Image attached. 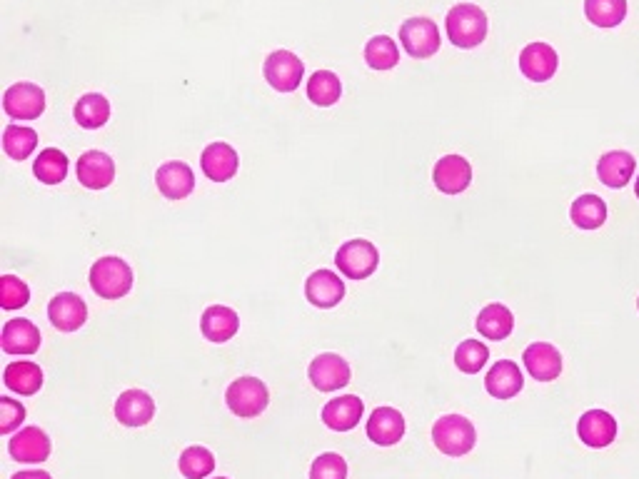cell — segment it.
I'll return each instance as SVG.
<instances>
[{
  "mask_svg": "<svg viewBox=\"0 0 639 479\" xmlns=\"http://www.w3.org/2000/svg\"><path fill=\"white\" fill-rule=\"evenodd\" d=\"M557 68H560V58L557 50L547 43H530L522 48L520 53V70L527 80L532 83H545V80L555 78Z\"/></svg>",
  "mask_w": 639,
  "mask_h": 479,
  "instance_id": "obj_11",
  "label": "cell"
},
{
  "mask_svg": "<svg viewBox=\"0 0 639 479\" xmlns=\"http://www.w3.org/2000/svg\"><path fill=\"white\" fill-rule=\"evenodd\" d=\"M477 330H480L482 337H487V340H507V337L512 335V330H515V317H512V312L507 310L505 305H500V302H492V305L482 307L480 315H477Z\"/></svg>",
  "mask_w": 639,
  "mask_h": 479,
  "instance_id": "obj_27",
  "label": "cell"
},
{
  "mask_svg": "<svg viewBox=\"0 0 639 479\" xmlns=\"http://www.w3.org/2000/svg\"><path fill=\"white\" fill-rule=\"evenodd\" d=\"M522 360H525L527 372L537 382H552L562 372V355L550 342H532L525 350V355H522Z\"/></svg>",
  "mask_w": 639,
  "mask_h": 479,
  "instance_id": "obj_18",
  "label": "cell"
},
{
  "mask_svg": "<svg viewBox=\"0 0 639 479\" xmlns=\"http://www.w3.org/2000/svg\"><path fill=\"white\" fill-rule=\"evenodd\" d=\"M402 435H405V417L395 407H377L370 420H367V437L375 445H397L402 440Z\"/></svg>",
  "mask_w": 639,
  "mask_h": 479,
  "instance_id": "obj_22",
  "label": "cell"
},
{
  "mask_svg": "<svg viewBox=\"0 0 639 479\" xmlns=\"http://www.w3.org/2000/svg\"><path fill=\"white\" fill-rule=\"evenodd\" d=\"M577 435L587 447H610L617 440V420L605 410H590L577 422Z\"/></svg>",
  "mask_w": 639,
  "mask_h": 479,
  "instance_id": "obj_17",
  "label": "cell"
},
{
  "mask_svg": "<svg viewBox=\"0 0 639 479\" xmlns=\"http://www.w3.org/2000/svg\"><path fill=\"white\" fill-rule=\"evenodd\" d=\"M432 442L447 457H465L477 442L475 425L462 415H445L432 427Z\"/></svg>",
  "mask_w": 639,
  "mask_h": 479,
  "instance_id": "obj_3",
  "label": "cell"
},
{
  "mask_svg": "<svg viewBox=\"0 0 639 479\" xmlns=\"http://www.w3.org/2000/svg\"><path fill=\"white\" fill-rule=\"evenodd\" d=\"M200 330H203L205 340L210 342H228L238 335L240 330V317L233 307L225 305H210L203 312V320H200Z\"/></svg>",
  "mask_w": 639,
  "mask_h": 479,
  "instance_id": "obj_24",
  "label": "cell"
},
{
  "mask_svg": "<svg viewBox=\"0 0 639 479\" xmlns=\"http://www.w3.org/2000/svg\"><path fill=\"white\" fill-rule=\"evenodd\" d=\"M30 290L23 280H18L15 275H3L0 277V307L3 310H20V307L28 305Z\"/></svg>",
  "mask_w": 639,
  "mask_h": 479,
  "instance_id": "obj_38",
  "label": "cell"
},
{
  "mask_svg": "<svg viewBox=\"0 0 639 479\" xmlns=\"http://www.w3.org/2000/svg\"><path fill=\"white\" fill-rule=\"evenodd\" d=\"M48 317L53 322L55 330L60 332H75L85 325L88 320V305L83 302V297H78L75 292H60L50 300L48 305Z\"/></svg>",
  "mask_w": 639,
  "mask_h": 479,
  "instance_id": "obj_12",
  "label": "cell"
},
{
  "mask_svg": "<svg viewBox=\"0 0 639 479\" xmlns=\"http://www.w3.org/2000/svg\"><path fill=\"white\" fill-rule=\"evenodd\" d=\"M3 382L10 392L30 397L43 387V370L35 362H10L3 372Z\"/></svg>",
  "mask_w": 639,
  "mask_h": 479,
  "instance_id": "obj_28",
  "label": "cell"
},
{
  "mask_svg": "<svg viewBox=\"0 0 639 479\" xmlns=\"http://www.w3.org/2000/svg\"><path fill=\"white\" fill-rule=\"evenodd\" d=\"M265 80L273 85L278 93H293V90L300 88V80L305 75V65L303 60L298 58L290 50H275V53L268 55L265 60Z\"/></svg>",
  "mask_w": 639,
  "mask_h": 479,
  "instance_id": "obj_7",
  "label": "cell"
},
{
  "mask_svg": "<svg viewBox=\"0 0 639 479\" xmlns=\"http://www.w3.org/2000/svg\"><path fill=\"white\" fill-rule=\"evenodd\" d=\"M310 479H347V462L337 452H325L310 467Z\"/></svg>",
  "mask_w": 639,
  "mask_h": 479,
  "instance_id": "obj_39",
  "label": "cell"
},
{
  "mask_svg": "<svg viewBox=\"0 0 639 479\" xmlns=\"http://www.w3.org/2000/svg\"><path fill=\"white\" fill-rule=\"evenodd\" d=\"M637 307H639V297H637Z\"/></svg>",
  "mask_w": 639,
  "mask_h": 479,
  "instance_id": "obj_43",
  "label": "cell"
},
{
  "mask_svg": "<svg viewBox=\"0 0 639 479\" xmlns=\"http://www.w3.org/2000/svg\"><path fill=\"white\" fill-rule=\"evenodd\" d=\"M572 223L580 230H600L607 223V205L600 195H580L570 210Z\"/></svg>",
  "mask_w": 639,
  "mask_h": 479,
  "instance_id": "obj_29",
  "label": "cell"
},
{
  "mask_svg": "<svg viewBox=\"0 0 639 479\" xmlns=\"http://www.w3.org/2000/svg\"><path fill=\"white\" fill-rule=\"evenodd\" d=\"M487 360H490V350L480 340H465L455 350V365L465 375H477L487 365Z\"/></svg>",
  "mask_w": 639,
  "mask_h": 479,
  "instance_id": "obj_37",
  "label": "cell"
},
{
  "mask_svg": "<svg viewBox=\"0 0 639 479\" xmlns=\"http://www.w3.org/2000/svg\"><path fill=\"white\" fill-rule=\"evenodd\" d=\"M155 185L168 200H185L195 188V173L188 163L170 160L155 173Z\"/></svg>",
  "mask_w": 639,
  "mask_h": 479,
  "instance_id": "obj_15",
  "label": "cell"
},
{
  "mask_svg": "<svg viewBox=\"0 0 639 479\" xmlns=\"http://www.w3.org/2000/svg\"><path fill=\"white\" fill-rule=\"evenodd\" d=\"M585 15L597 28H617L627 18V0H585Z\"/></svg>",
  "mask_w": 639,
  "mask_h": 479,
  "instance_id": "obj_31",
  "label": "cell"
},
{
  "mask_svg": "<svg viewBox=\"0 0 639 479\" xmlns=\"http://www.w3.org/2000/svg\"><path fill=\"white\" fill-rule=\"evenodd\" d=\"M3 110L13 120H35L45 110V93L33 83H15L5 90Z\"/></svg>",
  "mask_w": 639,
  "mask_h": 479,
  "instance_id": "obj_8",
  "label": "cell"
},
{
  "mask_svg": "<svg viewBox=\"0 0 639 479\" xmlns=\"http://www.w3.org/2000/svg\"><path fill=\"white\" fill-rule=\"evenodd\" d=\"M635 193H637V198H639V178H637V185H635Z\"/></svg>",
  "mask_w": 639,
  "mask_h": 479,
  "instance_id": "obj_42",
  "label": "cell"
},
{
  "mask_svg": "<svg viewBox=\"0 0 639 479\" xmlns=\"http://www.w3.org/2000/svg\"><path fill=\"white\" fill-rule=\"evenodd\" d=\"M365 60L372 70H390L400 63V50H397V43L392 38L375 35L365 45Z\"/></svg>",
  "mask_w": 639,
  "mask_h": 479,
  "instance_id": "obj_35",
  "label": "cell"
},
{
  "mask_svg": "<svg viewBox=\"0 0 639 479\" xmlns=\"http://www.w3.org/2000/svg\"><path fill=\"white\" fill-rule=\"evenodd\" d=\"M25 420V407L18 400L0 397V435H13Z\"/></svg>",
  "mask_w": 639,
  "mask_h": 479,
  "instance_id": "obj_40",
  "label": "cell"
},
{
  "mask_svg": "<svg viewBox=\"0 0 639 479\" xmlns=\"http://www.w3.org/2000/svg\"><path fill=\"white\" fill-rule=\"evenodd\" d=\"M75 123L85 130H98L103 128L110 120V103L105 95L100 93H88L75 103Z\"/></svg>",
  "mask_w": 639,
  "mask_h": 479,
  "instance_id": "obj_30",
  "label": "cell"
},
{
  "mask_svg": "<svg viewBox=\"0 0 639 479\" xmlns=\"http://www.w3.org/2000/svg\"><path fill=\"white\" fill-rule=\"evenodd\" d=\"M447 38L457 48H477L487 38L485 10L472 3H460L445 18Z\"/></svg>",
  "mask_w": 639,
  "mask_h": 479,
  "instance_id": "obj_2",
  "label": "cell"
},
{
  "mask_svg": "<svg viewBox=\"0 0 639 479\" xmlns=\"http://www.w3.org/2000/svg\"><path fill=\"white\" fill-rule=\"evenodd\" d=\"M90 287L103 300H120L133 287V270L123 257H100L90 267Z\"/></svg>",
  "mask_w": 639,
  "mask_h": 479,
  "instance_id": "obj_1",
  "label": "cell"
},
{
  "mask_svg": "<svg viewBox=\"0 0 639 479\" xmlns=\"http://www.w3.org/2000/svg\"><path fill=\"white\" fill-rule=\"evenodd\" d=\"M340 93V78H337L335 73H330V70H318V73L308 80V98L313 100L315 105H320V108L335 105L337 100H340Z\"/></svg>",
  "mask_w": 639,
  "mask_h": 479,
  "instance_id": "obj_34",
  "label": "cell"
},
{
  "mask_svg": "<svg viewBox=\"0 0 639 479\" xmlns=\"http://www.w3.org/2000/svg\"><path fill=\"white\" fill-rule=\"evenodd\" d=\"M38 148V133L23 125H8L3 130V150L13 160H28L30 153Z\"/></svg>",
  "mask_w": 639,
  "mask_h": 479,
  "instance_id": "obj_33",
  "label": "cell"
},
{
  "mask_svg": "<svg viewBox=\"0 0 639 479\" xmlns=\"http://www.w3.org/2000/svg\"><path fill=\"white\" fill-rule=\"evenodd\" d=\"M8 452L15 462L38 465L50 457V437L40 427H23L8 442Z\"/></svg>",
  "mask_w": 639,
  "mask_h": 479,
  "instance_id": "obj_13",
  "label": "cell"
},
{
  "mask_svg": "<svg viewBox=\"0 0 639 479\" xmlns=\"http://www.w3.org/2000/svg\"><path fill=\"white\" fill-rule=\"evenodd\" d=\"M350 365L335 352H325L310 362V382L320 392H335L350 385Z\"/></svg>",
  "mask_w": 639,
  "mask_h": 479,
  "instance_id": "obj_9",
  "label": "cell"
},
{
  "mask_svg": "<svg viewBox=\"0 0 639 479\" xmlns=\"http://www.w3.org/2000/svg\"><path fill=\"white\" fill-rule=\"evenodd\" d=\"M400 43L412 58H432L440 50V30L430 18H407L400 25Z\"/></svg>",
  "mask_w": 639,
  "mask_h": 479,
  "instance_id": "obj_6",
  "label": "cell"
},
{
  "mask_svg": "<svg viewBox=\"0 0 639 479\" xmlns=\"http://www.w3.org/2000/svg\"><path fill=\"white\" fill-rule=\"evenodd\" d=\"M335 265L350 280H367L380 265V252L370 240H347L337 250Z\"/></svg>",
  "mask_w": 639,
  "mask_h": 479,
  "instance_id": "obj_5",
  "label": "cell"
},
{
  "mask_svg": "<svg viewBox=\"0 0 639 479\" xmlns=\"http://www.w3.org/2000/svg\"><path fill=\"white\" fill-rule=\"evenodd\" d=\"M200 168L213 183H228L238 175L240 158L233 145L228 143H210L200 155Z\"/></svg>",
  "mask_w": 639,
  "mask_h": 479,
  "instance_id": "obj_14",
  "label": "cell"
},
{
  "mask_svg": "<svg viewBox=\"0 0 639 479\" xmlns=\"http://www.w3.org/2000/svg\"><path fill=\"white\" fill-rule=\"evenodd\" d=\"M218 479H228V477H218Z\"/></svg>",
  "mask_w": 639,
  "mask_h": 479,
  "instance_id": "obj_44",
  "label": "cell"
},
{
  "mask_svg": "<svg viewBox=\"0 0 639 479\" xmlns=\"http://www.w3.org/2000/svg\"><path fill=\"white\" fill-rule=\"evenodd\" d=\"M180 475L185 479H205L213 475L215 470V457L213 452L205 450V447H188V450L180 455Z\"/></svg>",
  "mask_w": 639,
  "mask_h": 479,
  "instance_id": "obj_36",
  "label": "cell"
},
{
  "mask_svg": "<svg viewBox=\"0 0 639 479\" xmlns=\"http://www.w3.org/2000/svg\"><path fill=\"white\" fill-rule=\"evenodd\" d=\"M362 410H365V405H362L360 397H337V400H330L322 407V422L335 432H350L362 420Z\"/></svg>",
  "mask_w": 639,
  "mask_h": 479,
  "instance_id": "obj_25",
  "label": "cell"
},
{
  "mask_svg": "<svg viewBox=\"0 0 639 479\" xmlns=\"http://www.w3.org/2000/svg\"><path fill=\"white\" fill-rule=\"evenodd\" d=\"M0 347L5 355H35L40 350V330L30 320H8L0 332Z\"/></svg>",
  "mask_w": 639,
  "mask_h": 479,
  "instance_id": "obj_16",
  "label": "cell"
},
{
  "mask_svg": "<svg viewBox=\"0 0 639 479\" xmlns=\"http://www.w3.org/2000/svg\"><path fill=\"white\" fill-rule=\"evenodd\" d=\"M225 402H228L230 412L238 415L240 420H253V417L263 415L268 407L270 395L268 387L258 377H240L225 392Z\"/></svg>",
  "mask_w": 639,
  "mask_h": 479,
  "instance_id": "obj_4",
  "label": "cell"
},
{
  "mask_svg": "<svg viewBox=\"0 0 639 479\" xmlns=\"http://www.w3.org/2000/svg\"><path fill=\"white\" fill-rule=\"evenodd\" d=\"M13 479H53V477L43 470H25V472H18V475H13Z\"/></svg>",
  "mask_w": 639,
  "mask_h": 479,
  "instance_id": "obj_41",
  "label": "cell"
},
{
  "mask_svg": "<svg viewBox=\"0 0 639 479\" xmlns=\"http://www.w3.org/2000/svg\"><path fill=\"white\" fill-rule=\"evenodd\" d=\"M435 188L445 195H460L472 183V165L462 155H445L432 170Z\"/></svg>",
  "mask_w": 639,
  "mask_h": 479,
  "instance_id": "obj_10",
  "label": "cell"
},
{
  "mask_svg": "<svg viewBox=\"0 0 639 479\" xmlns=\"http://www.w3.org/2000/svg\"><path fill=\"white\" fill-rule=\"evenodd\" d=\"M33 173L35 178L45 185L63 183L65 175H68V158H65V153H60L58 148L40 150L38 160H35L33 165Z\"/></svg>",
  "mask_w": 639,
  "mask_h": 479,
  "instance_id": "obj_32",
  "label": "cell"
},
{
  "mask_svg": "<svg viewBox=\"0 0 639 479\" xmlns=\"http://www.w3.org/2000/svg\"><path fill=\"white\" fill-rule=\"evenodd\" d=\"M305 297H308L310 305L330 310V307L340 305V300L345 297V282L332 270H318L305 282Z\"/></svg>",
  "mask_w": 639,
  "mask_h": 479,
  "instance_id": "obj_20",
  "label": "cell"
},
{
  "mask_svg": "<svg viewBox=\"0 0 639 479\" xmlns=\"http://www.w3.org/2000/svg\"><path fill=\"white\" fill-rule=\"evenodd\" d=\"M637 170V160L635 155L627 153V150H610L600 158L597 163V175H600L602 183L612 190H620L625 188L627 183L632 180Z\"/></svg>",
  "mask_w": 639,
  "mask_h": 479,
  "instance_id": "obj_23",
  "label": "cell"
},
{
  "mask_svg": "<svg viewBox=\"0 0 639 479\" xmlns=\"http://www.w3.org/2000/svg\"><path fill=\"white\" fill-rule=\"evenodd\" d=\"M522 385H525V377H522L520 367L510 360H500L497 365H492V370L485 377V390L495 400H512L515 395H520Z\"/></svg>",
  "mask_w": 639,
  "mask_h": 479,
  "instance_id": "obj_26",
  "label": "cell"
},
{
  "mask_svg": "<svg viewBox=\"0 0 639 479\" xmlns=\"http://www.w3.org/2000/svg\"><path fill=\"white\" fill-rule=\"evenodd\" d=\"M115 417L125 427H145L155 417V402L143 390H125L115 402Z\"/></svg>",
  "mask_w": 639,
  "mask_h": 479,
  "instance_id": "obj_19",
  "label": "cell"
},
{
  "mask_svg": "<svg viewBox=\"0 0 639 479\" xmlns=\"http://www.w3.org/2000/svg\"><path fill=\"white\" fill-rule=\"evenodd\" d=\"M78 180L88 190H105L115 180V163L100 150H88L78 160Z\"/></svg>",
  "mask_w": 639,
  "mask_h": 479,
  "instance_id": "obj_21",
  "label": "cell"
}]
</instances>
